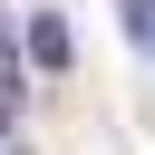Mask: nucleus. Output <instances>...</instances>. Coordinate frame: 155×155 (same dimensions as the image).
<instances>
[{"mask_svg": "<svg viewBox=\"0 0 155 155\" xmlns=\"http://www.w3.org/2000/svg\"><path fill=\"white\" fill-rule=\"evenodd\" d=\"M116 10H126V39H136V48L155 58V0H116Z\"/></svg>", "mask_w": 155, "mask_h": 155, "instance_id": "f03ea898", "label": "nucleus"}, {"mask_svg": "<svg viewBox=\"0 0 155 155\" xmlns=\"http://www.w3.org/2000/svg\"><path fill=\"white\" fill-rule=\"evenodd\" d=\"M29 58H39V68H68V19H58V10L29 19Z\"/></svg>", "mask_w": 155, "mask_h": 155, "instance_id": "f257e3e1", "label": "nucleus"}]
</instances>
